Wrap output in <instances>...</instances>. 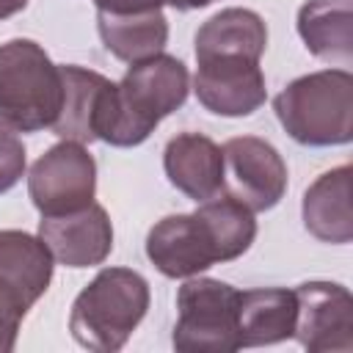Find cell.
<instances>
[{
	"label": "cell",
	"mask_w": 353,
	"mask_h": 353,
	"mask_svg": "<svg viewBox=\"0 0 353 353\" xmlns=\"http://www.w3.org/2000/svg\"><path fill=\"white\" fill-rule=\"evenodd\" d=\"M188 91V66L174 55L157 52L130 63L124 77L110 88L97 138L110 146L143 143L165 116L185 105Z\"/></svg>",
	"instance_id": "obj_1"
},
{
	"label": "cell",
	"mask_w": 353,
	"mask_h": 353,
	"mask_svg": "<svg viewBox=\"0 0 353 353\" xmlns=\"http://www.w3.org/2000/svg\"><path fill=\"white\" fill-rule=\"evenodd\" d=\"M149 309V284L138 270L102 268L74 298L69 331L77 345L113 353L127 345Z\"/></svg>",
	"instance_id": "obj_2"
},
{
	"label": "cell",
	"mask_w": 353,
	"mask_h": 353,
	"mask_svg": "<svg viewBox=\"0 0 353 353\" xmlns=\"http://www.w3.org/2000/svg\"><path fill=\"white\" fill-rule=\"evenodd\" d=\"M276 119L303 146H342L353 138V74L323 69L287 83L273 99Z\"/></svg>",
	"instance_id": "obj_3"
},
{
	"label": "cell",
	"mask_w": 353,
	"mask_h": 353,
	"mask_svg": "<svg viewBox=\"0 0 353 353\" xmlns=\"http://www.w3.org/2000/svg\"><path fill=\"white\" fill-rule=\"evenodd\" d=\"M61 102V66L41 44L30 39L0 44V121L17 132H39L55 124Z\"/></svg>",
	"instance_id": "obj_4"
},
{
	"label": "cell",
	"mask_w": 353,
	"mask_h": 353,
	"mask_svg": "<svg viewBox=\"0 0 353 353\" xmlns=\"http://www.w3.org/2000/svg\"><path fill=\"white\" fill-rule=\"evenodd\" d=\"M240 290L221 279H193L176 292L174 347L179 353H232L240 350L237 336Z\"/></svg>",
	"instance_id": "obj_5"
},
{
	"label": "cell",
	"mask_w": 353,
	"mask_h": 353,
	"mask_svg": "<svg viewBox=\"0 0 353 353\" xmlns=\"http://www.w3.org/2000/svg\"><path fill=\"white\" fill-rule=\"evenodd\" d=\"M52 254L19 229H0V353H11L28 309L52 281Z\"/></svg>",
	"instance_id": "obj_6"
},
{
	"label": "cell",
	"mask_w": 353,
	"mask_h": 353,
	"mask_svg": "<svg viewBox=\"0 0 353 353\" xmlns=\"http://www.w3.org/2000/svg\"><path fill=\"white\" fill-rule=\"evenodd\" d=\"M97 163L83 143L58 141L28 174V196L41 215L74 212L94 201Z\"/></svg>",
	"instance_id": "obj_7"
},
{
	"label": "cell",
	"mask_w": 353,
	"mask_h": 353,
	"mask_svg": "<svg viewBox=\"0 0 353 353\" xmlns=\"http://www.w3.org/2000/svg\"><path fill=\"white\" fill-rule=\"evenodd\" d=\"M223 188L251 212L273 210L287 193V163L279 149L256 135H237L223 143Z\"/></svg>",
	"instance_id": "obj_8"
},
{
	"label": "cell",
	"mask_w": 353,
	"mask_h": 353,
	"mask_svg": "<svg viewBox=\"0 0 353 353\" xmlns=\"http://www.w3.org/2000/svg\"><path fill=\"white\" fill-rule=\"evenodd\" d=\"M292 336L309 353L353 350V298L336 281H303L295 287Z\"/></svg>",
	"instance_id": "obj_9"
},
{
	"label": "cell",
	"mask_w": 353,
	"mask_h": 353,
	"mask_svg": "<svg viewBox=\"0 0 353 353\" xmlns=\"http://www.w3.org/2000/svg\"><path fill=\"white\" fill-rule=\"evenodd\" d=\"M193 91H196V99L210 113L226 116V119L251 116L268 99L259 61L240 58V55L199 58Z\"/></svg>",
	"instance_id": "obj_10"
},
{
	"label": "cell",
	"mask_w": 353,
	"mask_h": 353,
	"mask_svg": "<svg viewBox=\"0 0 353 353\" xmlns=\"http://www.w3.org/2000/svg\"><path fill=\"white\" fill-rule=\"evenodd\" d=\"M39 237L50 248L52 259L66 268L102 265L113 251V223L97 201L74 212L41 215Z\"/></svg>",
	"instance_id": "obj_11"
},
{
	"label": "cell",
	"mask_w": 353,
	"mask_h": 353,
	"mask_svg": "<svg viewBox=\"0 0 353 353\" xmlns=\"http://www.w3.org/2000/svg\"><path fill=\"white\" fill-rule=\"evenodd\" d=\"M146 256L168 279H190L218 262L215 243L196 212L160 218L146 234Z\"/></svg>",
	"instance_id": "obj_12"
},
{
	"label": "cell",
	"mask_w": 353,
	"mask_h": 353,
	"mask_svg": "<svg viewBox=\"0 0 353 353\" xmlns=\"http://www.w3.org/2000/svg\"><path fill=\"white\" fill-rule=\"evenodd\" d=\"M61 80H63V102L50 130L61 141H74L83 146L99 141L97 135H99V124H102V113L113 88V80L74 63L61 66Z\"/></svg>",
	"instance_id": "obj_13"
},
{
	"label": "cell",
	"mask_w": 353,
	"mask_h": 353,
	"mask_svg": "<svg viewBox=\"0 0 353 353\" xmlns=\"http://www.w3.org/2000/svg\"><path fill=\"white\" fill-rule=\"evenodd\" d=\"M163 168L168 182L193 201H207L223 190V152L201 132H179L165 143Z\"/></svg>",
	"instance_id": "obj_14"
},
{
	"label": "cell",
	"mask_w": 353,
	"mask_h": 353,
	"mask_svg": "<svg viewBox=\"0 0 353 353\" xmlns=\"http://www.w3.org/2000/svg\"><path fill=\"white\" fill-rule=\"evenodd\" d=\"M350 165H336L320 174L303 193L301 215L312 237L334 245L353 240V212H350Z\"/></svg>",
	"instance_id": "obj_15"
},
{
	"label": "cell",
	"mask_w": 353,
	"mask_h": 353,
	"mask_svg": "<svg viewBox=\"0 0 353 353\" xmlns=\"http://www.w3.org/2000/svg\"><path fill=\"white\" fill-rule=\"evenodd\" d=\"M295 290L256 287L240 292L237 336L240 347H259L292 339L295 331Z\"/></svg>",
	"instance_id": "obj_16"
},
{
	"label": "cell",
	"mask_w": 353,
	"mask_h": 353,
	"mask_svg": "<svg viewBox=\"0 0 353 353\" xmlns=\"http://www.w3.org/2000/svg\"><path fill=\"white\" fill-rule=\"evenodd\" d=\"M298 36L306 50L328 63H353V11L350 0H309L298 11Z\"/></svg>",
	"instance_id": "obj_17"
},
{
	"label": "cell",
	"mask_w": 353,
	"mask_h": 353,
	"mask_svg": "<svg viewBox=\"0 0 353 353\" xmlns=\"http://www.w3.org/2000/svg\"><path fill=\"white\" fill-rule=\"evenodd\" d=\"M265 47V19L251 8H223L196 30V61L218 55H240L259 61Z\"/></svg>",
	"instance_id": "obj_18"
},
{
	"label": "cell",
	"mask_w": 353,
	"mask_h": 353,
	"mask_svg": "<svg viewBox=\"0 0 353 353\" xmlns=\"http://www.w3.org/2000/svg\"><path fill=\"white\" fill-rule=\"evenodd\" d=\"M97 30L105 50L124 61L135 63L163 52L168 41V22L163 8L146 14H105L97 11Z\"/></svg>",
	"instance_id": "obj_19"
},
{
	"label": "cell",
	"mask_w": 353,
	"mask_h": 353,
	"mask_svg": "<svg viewBox=\"0 0 353 353\" xmlns=\"http://www.w3.org/2000/svg\"><path fill=\"white\" fill-rule=\"evenodd\" d=\"M196 215L204 221V226L215 243L218 262H232V259L243 256L256 237L254 212L245 204H240L237 199H232L229 193L199 201Z\"/></svg>",
	"instance_id": "obj_20"
},
{
	"label": "cell",
	"mask_w": 353,
	"mask_h": 353,
	"mask_svg": "<svg viewBox=\"0 0 353 353\" xmlns=\"http://www.w3.org/2000/svg\"><path fill=\"white\" fill-rule=\"evenodd\" d=\"M25 146L14 127L0 121V193L11 190L25 174Z\"/></svg>",
	"instance_id": "obj_21"
},
{
	"label": "cell",
	"mask_w": 353,
	"mask_h": 353,
	"mask_svg": "<svg viewBox=\"0 0 353 353\" xmlns=\"http://www.w3.org/2000/svg\"><path fill=\"white\" fill-rule=\"evenodd\" d=\"M165 0H94L97 11L105 14H146L163 8Z\"/></svg>",
	"instance_id": "obj_22"
},
{
	"label": "cell",
	"mask_w": 353,
	"mask_h": 353,
	"mask_svg": "<svg viewBox=\"0 0 353 353\" xmlns=\"http://www.w3.org/2000/svg\"><path fill=\"white\" fill-rule=\"evenodd\" d=\"M171 8H176V11H196V8H204V6H210V3H215V0H165Z\"/></svg>",
	"instance_id": "obj_23"
},
{
	"label": "cell",
	"mask_w": 353,
	"mask_h": 353,
	"mask_svg": "<svg viewBox=\"0 0 353 353\" xmlns=\"http://www.w3.org/2000/svg\"><path fill=\"white\" fill-rule=\"evenodd\" d=\"M28 6V0H0V19H8L14 14H19Z\"/></svg>",
	"instance_id": "obj_24"
}]
</instances>
